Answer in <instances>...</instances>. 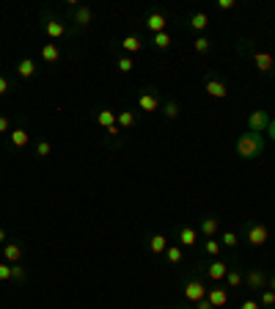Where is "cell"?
<instances>
[{
  "instance_id": "30",
  "label": "cell",
  "mask_w": 275,
  "mask_h": 309,
  "mask_svg": "<svg viewBox=\"0 0 275 309\" xmlns=\"http://www.w3.org/2000/svg\"><path fill=\"white\" fill-rule=\"evenodd\" d=\"M242 282H245V276L239 271H229V273H226V284H229V287H239Z\"/></svg>"
},
{
  "instance_id": "36",
  "label": "cell",
  "mask_w": 275,
  "mask_h": 309,
  "mask_svg": "<svg viewBox=\"0 0 275 309\" xmlns=\"http://www.w3.org/2000/svg\"><path fill=\"white\" fill-rule=\"evenodd\" d=\"M9 91H11L9 78H6V75H0V97H3V94H9Z\"/></svg>"
},
{
  "instance_id": "13",
  "label": "cell",
  "mask_w": 275,
  "mask_h": 309,
  "mask_svg": "<svg viewBox=\"0 0 275 309\" xmlns=\"http://www.w3.org/2000/svg\"><path fill=\"white\" fill-rule=\"evenodd\" d=\"M44 33L50 39H63L66 36V25H63V22H58V20H44Z\"/></svg>"
},
{
  "instance_id": "12",
  "label": "cell",
  "mask_w": 275,
  "mask_h": 309,
  "mask_svg": "<svg viewBox=\"0 0 275 309\" xmlns=\"http://www.w3.org/2000/svg\"><path fill=\"white\" fill-rule=\"evenodd\" d=\"M91 20H94V9H91V6H77V11H74V17H72L74 25H77V28H88Z\"/></svg>"
},
{
  "instance_id": "14",
  "label": "cell",
  "mask_w": 275,
  "mask_h": 309,
  "mask_svg": "<svg viewBox=\"0 0 275 309\" xmlns=\"http://www.w3.org/2000/svg\"><path fill=\"white\" fill-rule=\"evenodd\" d=\"M218 229H220V221L215 218V215H207V218L198 224V232H201L204 237H215V235H218Z\"/></svg>"
},
{
  "instance_id": "31",
  "label": "cell",
  "mask_w": 275,
  "mask_h": 309,
  "mask_svg": "<svg viewBox=\"0 0 275 309\" xmlns=\"http://www.w3.org/2000/svg\"><path fill=\"white\" fill-rule=\"evenodd\" d=\"M204 252H207L209 257H218V254H220V243L215 240V237H207V243H204Z\"/></svg>"
},
{
  "instance_id": "40",
  "label": "cell",
  "mask_w": 275,
  "mask_h": 309,
  "mask_svg": "<svg viewBox=\"0 0 275 309\" xmlns=\"http://www.w3.org/2000/svg\"><path fill=\"white\" fill-rule=\"evenodd\" d=\"M193 309H215V306L209 304L207 298H201V301H196V304H193Z\"/></svg>"
},
{
  "instance_id": "8",
  "label": "cell",
  "mask_w": 275,
  "mask_h": 309,
  "mask_svg": "<svg viewBox=\"0 0 275 309\" xmlns=\"http://www.w3.org/2000/svg\"><path fill=\"white\" fill-rule=\"evenodd\" d=\"M245 282H248V290H256V293H261V290L270 284V279H267L264 271H248V276H245Z\"/></svg>"
},
{
  "instance_id": "42",
  "label": "cell",
  "mask_w": 275,
  "mask_h": 309,
  "mask_svg": "<svg viewBox=\"0 0 275 309\" xmlns=\"http://www.w3.org/2000/svg\"><path fill=\"white\" fill-rule=\"evenodd\" d=\"M267 136H270V141H275V119L270 121V127H267Z\"/></svg>"
},
{
  "instance_id": "10",
  "label": "cell",
  "mask_w": 275,
  "mask_h": 309,
  "mask_svg": "<svg viewBox=\"0 0 275 309\" xmlns=\"http://www.w3.org/2000/svg\"><path fill=\"white\" fill-rule=\"evenodd\" d=\"M165 25H168V20H165L162 11H151V14L146 17V28L151 31V36H154V33H162V31H165Z\"/></svg>"
},
{
  "instance_id": "39",
  "label": "cell",
  "mask_w": 275,
  "mask_h": 309,
  "mask_svg": "<svg viewBox=\"0 0 275 309\" xmlns=\"http://www.w3.org/2000/svg\"><path fill=\"white\" fill-rule=\"evenodd\" d=\"M239 309H261V304H259V301H242Z\"/></svg>"
},
{
  "instance_id": "18",
  "label": "cell",
  "mask_w": 275,
  "mask_h": 309,
  "mask_svg": "<svg viewBox=\"0 0 275 309\" xmlns=\"http://www.w3.org/2000/svg\"><path fill=\"white\" fill-rule=\"evenodd\" d=\"M17 75H20L22 80H31L33 75H36V64H33V58H22V61L17 64Z\"/></svg>"
},
{
  "instance_id": "28",
  "label": "cell",
  "mask_w": 275,
  "mask_h": 309,
  "mask_svg": "<svg viewBox=\"0 0 275 309\" xmlns=\"http://www.w3.org/2000/svg\"><path fill=\"white\" fill-rule=\"evenodd\" d=\"M116 67H119V72H132V67H135V61H132V55H121L119 61H116Z\"/></svg>"
},
{
  "instance_id": "24",
  "label": "cell",
  "mask_w": 275,
  "mask_h": 309,
  "mask_svg": "<svg viewBox=\"0 0 275 309\" xmlns=\"http://www.w3.org/2000/svg\"><path fill=\"white\" fill-rule=\"evenodd\" d=\"M121 47L127 50V55H135V52H140V47H143V42H140V36H124Z\"/></svg>"
},
{
  "instance_id": "34",
  "label": "cell",
  "mask_w": 275,
  "mask_h": 309,
  "mask_svg": "<svg viewBox=\"0 0 275 309\" xmlns=\"http://www.w3.org/2000/svg\"><path fill=\"white\" fill-rule=\"evenodd\" d=\"M220 243H226V249H234L239 243V237H237V232H223V240Z\"/></svg>"
},
{
  "instance_id": "1",
  "label": "cell",
  "mask_w": 275,
  "mask_h": 309,
  "mask_svg": "<svg viewBox=\"0 0 275 309\" xmlns=\"http://www.w3.org/2000/svg\"><path fill=\"white\" fill-rule=\"evenodd\" d=\"M264 152V136H259V133H242V136L237 138V155L245 157V160H253V157H259Z\"/></svg>"
},
{
  "instance_id": "25",
  "label": "cell",
  "mask_w": 275,
  "mask_h": 309,
  "mask_svg": "<svg viewBox=\"0 0 275 309\" xmlns=\"http://www.w3.org/2000/svg\"><path fill=\"white\" fill-rule=\"evenodd\" d=\"M179 113H182V108H179L176 100H168L162 105V116H165V119H179Z\"/></svg>"
},
{
  "instance_id": "4",
  "label": "cell",
  "mask_w": 275,
  "mask_h": 309,
  "mask_svg": "<svg viewBox=\"0 0 275 309\" xmlns=\"http://www.w3.org/2000/svg\"><path fill=\"white\" fill-rule=\"evenodd\" d=\"M207 290H209V287H204V282H198V279H190V282L185 284L182 295H185V301H190V304H196V301L207 298Z\"/></svg>"
},
{
  "instance_id": "41",
  "label": "cell",
  "mask_w": 275,
  "mask_h": 309,
  "mask_svg": "<svg viewBox=\"0 0 275 309\" xmlns=\"http://www.w3.org/2000/svg\"><path fill=\"white\" fill-rule=\"evenodd\" d=\"M9 130H11L9 119H6V116H0V133H9Z\"/></svg>"
},
{
  "instance_id": "43",
  "label": "cell",
  "mask_w": 275,
  "mask_h": 309,
  "mask_svg": "<svg viewBox=\"0 0 275 309\" xmlns=\"http://www.w3.org/2000/svg\"><path fill=\"white\" fill-rule=\"evenodd\" d=\"M121 133V127L119 125H113V127H108V136H119Z\"/></svg>"
},
{
  "instance_id": "16",
  "label": "cell",
  "mask_w": 275,
  "mask_h": 309,
  "mask_svg": "<svg viewBox=\"0 0 275 309\" xmlns=\"http://www.w3.org/2000/svg\"><path fill=\"white\" fill-rule=\"evenodd\" d=\"M138 121V113L135 110H119V116H116V125L121 127V130H132Z\"/></svg>"
},
{
  "instance_id": "3",
  "label": "cell",
  "mask_w": 275,
  "mask_h": 309,
  "mask_svg": "<svg viewBox=\"0 0 275 309\" xmlns=\"http://www.w3.org/2000/svg\"><path fill=\"white\" fill-rule=\"evenodd\" d=\"M270 113H267V110H250L248 113V130L250 133H267V127H270Z\"/></svg>"
},
{
  "instance_id": "29",
  "label": "cell",
  "mask_w": 275,
  "mask_h": 309,
  "mask_svg": "<svg viewBox=\"0 0 275 309\" xmlns=\"http://www.w3.org/2000/svg\"><path fill=\"white\" fill-rule=\"evenodd\" d=\"M209 47H212V44H209V39H207V36H198L196 42H193V50H196L198 55H204V52H209Z\"/></svg>"
},
{
  "instance_id": "37",
  "label": "cell",
  "mask_w": 275,
  "mask_h": 309,
  "mask_svg": "<svg viewBox=\"0 0 275 309\" xmlns=\"http://www.w3.org/2000/svg\"><path fill=\"white\" fill-rule=\"evenodd\" d=\"M9 279H11V265L3 262V265H0V282H9Z\"/></svg>"
},
{
  "instance_id": "7",
  "label": "cell",
  "mask_w": 275,
  "mask_h": 309,
  "mask_svg": "<svg viewBox=\"0 0 275 309\" xmlns=\"http://www.w3.org/2000/svg\"><path fill=\"white\" fill-rule=\"evenodd\" d=\"M226 273H229V265H226L223 260H212L207 265V279H209V282H223Z\"/></svg>"
},
{
  "instance_id": "33",
  "label": "cell",
  "mask_w": 275,
  "mask_h": 309,
  "mask_svg": "<svg viewBox=\"0 0 275 309\" xmlns=\"http://www.w3.org/2000/svg\"><path fill=\"white\" fill-rule=\"evenodd\" d=\"M11 279H14V282H25V268H22L20 262L11 265Z\"/></svg>"
},
{
  "instance_id": "11",
  "label": "cell",
  "mask_w": 275,
  "mask_h": 309,
  "mask_svg": "<svg viewBox=\"0 0 275 309\" xmlns=\"http://www.w3.org/2000/svg\"><path fill=\"white\" fill-rule=\"evenodd\" d=\"M207 301H209L215 309H223L226 304H229V293H226L223 287H209V290H207Z\"/></svg>"
},
{
  "instance_id": "17",
  "label": "cell",
  "mask_w": 275,
  "mask_h": 309,
  "mask_svg": "<svg viewBox=\"0 0 275 309\" xmlns=\"http://www.w3.org/2000/svg\"><path fill=\"white\" fill-rule=\"evenodd\" d=\"M253 64H256V69H259V72H272V67H275V61H272L270 52H253Z\"/></svg>"
},
{
  "instance_id": "45",
  "label": "cell",
  "mask_w": 275,
  "mask_h": 309,
  "mask_svg": "<svg viewBox=\"0 0 275 309\" xmlns=\"http://www.w3.org/2000/svg\"><path fill=\"white\" fill-rule=\"evenodd\" d=\"M267 287H270V290H272V293H275V276L270 279V284H267Z\"/></svg>"
},
{
  "instance_id": "9",
  "label": "cell",
  "mask_w": 275,
  "mask_h": 309,
  "mask_svg": "<svg viewBox=\"0 0 275 309\" xmlns=\"http://www.w3.org/2000/svg\"><path fill=\"white\" fill-rule=\"evenodd\" d=\"M22 257H25V249H22V243H6V246H3V260L9 262V265H17Z\"/></svg>"
},
{
  "instance_id": "38",
  "label": "cell",
  "mask_w": 275,
  "mask_h": 309,
  "mask_svg": "<svg viewBox=\"0 0 275 309\" xmlns=\"http://www.w3.org/2000/svg\"><path fill=\"white\" fill-rule=\"evenodd\" d=\"M234 6H237L234 0H218V9H220V11H231Z\"/></svg>"
},
{
  "instance_id": "15",
  "label": "cell",
  "mask_w": 275,
  "mask_h": 309,
  "mask_svg": "<svg viewBox=\"0 0 275 309\" xmlns=\"http://www.w3.org/2000/svg\"><path fill=\"white\" fill-rule=\"evenodd\" d=\"M176 237H179L182 246H196L198 243V229H193V226H179Z\"/></svg>"
},
{
  "instance_id": "2",
  "label": "cell",
  "mask_w": 275,
  "mask_h": 309,
  "mask_svg": "<svg viewBox=\"0 0 275 309\" xmlns=\"http://www.w3.org/2000/svg\"><path fill=\"white\" fill-rule=\"evenodd\" d=\"M270 240V226L261 224V221H253V224H245V243L253 249L264 246Z\"/></svg>"
},
{
  "instance_id": "22",
  "label": "cell",
  "mask_w": 275,
  "mask_h": 309,
  "mask_svg": "<svg viewBox=\"0 0 275 309\" xmlns=\"http://www.w3.org/2000/svg\"><path fill=\"white\" fill-rule=\"evenodd\" d=\"M116 116H119V113H116V110H108V108H102V110H99V113H97V125L108 130V127H113V125H116Z\"/></svg>"
},
{
  "instance_id": "32",
  "label": "cell",
  "mask_w": 275,
  "mask_h": 309,
  "mask_svg": "<svg viewBox=\"0 0 275 309\" xmlns=\"http://www.w3.org/2000/svg\"><path fill=\"white\" fill-rule=\"evenodd\" d=\"M259 304H261V306H275V293H272L270 287H264V290H261V298H259Z\"/></svg>"
},
{
  "instance_id": "19",
  "label": "cell",
  "mask_w": 275,
  "mask_h": 309,
  "mask_svg": "<svg viewBox=\"0 0 275 309\" xmlns=\"http://www.w3.org/2000/svg\"><path fill=\"white\" fill-rule=\"evenodd\" d=\"M168 249V237L165 235H151L149 237V252L151 254H165Z\"/></svg>"
},
{
  "instance_id": "20",
  "label": "cell",
  "mask_w": 275,
  "mask_h": 309,
  "mask_svg": "<svg viewBox=\"0 0 275 309\" xmlns=\"http://www.w3.org/2000/svg\"><path fill=\"white\" fill-rule=\"evenodd\" d=\"M28 141H31V133H28L25 127H17V130H11V144H14L17 149L28 147Z\"/></svg>"
},
{
  "instance_id": "26",
  "label": "cell",
  "mask_w": 275,
  "mask_h": 309,
  "mask_svg": "<svg viewBox=\"0 0 275 309\" xmlns=\"http://www.w3.org/2000/svg\"><path fill=\"white\" fill-rule=\"evenodd\" d=\"M165 260L171 262V265H179V262H182V246H168L165 249Z\"/></svg>"
},
{
  "instance_id": "35",
  "label": "cell",
  "mask_w": 275,
  "mask_h": 309,
  "mask_svg": "<svg viewBox=\"0 0 275 309\" xmlns=\"http://www.w3.org/2000/svg\"><path fill=\"white\" fill-rule=\"evenodd\" d=\"M50 141H39L36 144V157H47V155H50Z\"/></svg>"
},
{
  "instance_id": "21",
  "label": "cell",
  "mask_w": 275,
  "mask_h": 309,
  "mask_svg": "<svg viewBox=\"0 0 275 309\" xmlns=\"http://www.w3.org/2000/svg\"><path fill=\"white\" fill-rule=\"evenodd\" d=\"M207 25H209V17H207V11H196V14L190 17V28H193V31L204 33V31H207Z\"/></svg>"
},
{
  "instance_id": "27",
  "label": "cell",
  "mask_w": 275,
  "mask_h": 309,
  "mask_svg": "<svg viewBox=\"0 0 275 309\" xmlns=\"http://www.w3.org/2000/svg\"><path fill=\"white\" fill-rule=\"evenodd\" d=\"M151 42H154L157 50H168V47H171V36H168L165 31H162V33H154V36H151Z\"/></svg>"
},
{
  "instance_id": "5",
  "label": "cell",
  "mask_w": 275,
  "mask_h": 309,
  "mask_svg": "<svg viewBox=\"0 0 275 309\" xmlns=\"http://www.w3.org/2000/svg\"><path fill=\"white\" fill-rule=\"evenodd\" d=\"M204 91H207L209 97H215V100H226V97H229V86H226L223 80H218V78L204 80Z\"/></svg>"
},
{
  "instance_id": "23",
  "label": "cell",
  "mask_w": 275,
  "mask_h": 309,
  "mask_svg": "<svg viewBox=\"0 0 275 309\" xmlns=\"http://www.w3.org/2000/svg\"><path fill=\"white\" fill-rule=\"evenodd\" d=\"M42 58L47 64H58V61H61V50H58V44H44V47H42Z\"/></svg>"
},
{
  "instance_id": "6",
  "label": "cell",
  "mask_w": 275,
  "mask_h": 309,
  "mask_svg": "<svg viewBox=\"0 0 275 309\" xmlns=\"http://www.w3.org/2000/svg\"><path fill=\"white\" fill-rule=\"evenodd\" d=\"M138 108L146 110V113H154V110H160V97H157L154 89H146L143 94H140L138 100Z\"/></svg>"
},
{
  "instance_id": "44",
  "label": "cell",
  "mask_w": 275,
  "mask_h": 309,
  "mask_svg": "<svg viewBox=\"0 0 275 309\" xmlns=\"http://www.w3.org/2000/svg\"><path fill=\"white\" fill-rule=\"evenodd\" d=\"M0 246H6V229L0 226Z\"/></svg>"
}]
</instances>
